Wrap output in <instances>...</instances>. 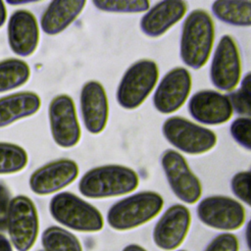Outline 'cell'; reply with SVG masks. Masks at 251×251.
I'll use <instances>...</instances> for the list:
<instances>
[{
    "label": "cell",
    "mask_w": 251,
    "mask_h": 251,
    "mask_svg": "<svg viewBox=\"0 0 251 251\" xmlns=\"http://www.w3.org/2000/svg\"><path fill=\"white\" fill-rule=\"evenodd\" d=\"M138 184L139 176L134 170L110 164L88 170L78 181V190L87 198L102 199L130 193Z\"/></svg>",
    "instance_id": "obj_1"
},
{
    "label": "cell",
    "mask_w": 251,
    "mask_h": 251,
    "mask_svg": "<svg viewBox=\"0 0 251 251\" xmlns=\"http://www.w3.org/2000/svg\"><path fill=\"white\" fill-rule=\"evenodd\" d=\"M215 39V25L208 12L193 10L182 25L179 54L182 62L192 68L200 69L208 61Z\"/></svg>",
    "instance_id": "obj_2"
},
{
    "label": "cell",
    "mask_w": 251,
    "mask_h": 251,
    "mask_svg": "<svg viewBox=\"0 0 251 251\" xmlns=\"http://www.w3.org/2000/svg\"><path fill=\"white\" fill-rule=\"evenodd\" d=\"M164 199L155 191H140L113 204L107 213V223L115 230L138 227L154 219L163 209Z\"/></svg>",
    "instance_id": "obj_3"
},
{
    "label": "cell",
    "mask_w": 251,
    "mask_h": 251,
    "mask_svg": "<svg viewBox=\"0 0 251 251\" xmlns=\"http://www.w3.org/2000/svg\"><path fill=\"white\" fill-rule=\"evenodd\" d=\"M51 217L62 226L80 232L100 231L104 218L100 211L75 193H56L49 202Z\"/></svg>",
    "instance_id": "obj_4"
},
{
    "label": "cell",
    "mask_w": 251,
    "mask_h": 251,
    "mask_svg": "<svg viewBox=\"0 0 251 251\" xmlns=\"http://www.w3.org/2000/svg\"><path fill=\"white\" fill-rule=\"evenodd\" d=\"M159 68L155 61L141 59L134 62L123 75L117 88V101L126 110L138 108L155 88Z\"/></svg>",
    "instance_id": "obj_5"
},
{
    "label": "cell",
    "mask_w": 251,
    "mask_h": 251,
    "mask_svg": "<svg viewBox=\"0 0 251 251\" xmlns=\"http://www.w3.org/2000/svg\"><path fill=\"white\" fill-rule=\"evenodd\" d=\"M162 131L174 147L186 154H203L217 144V135L213 130L182 117L174 116L167 119Z\"/></svg>",
    "instance_id": "obj_6"
},
{
    "label": "cell",
    "mask_w": 251,
    "mask_h": 251,
    "mask_svg": "<svg viewBox=\"0 0 251 251\" xmlns=\"http://www.w3.org/2000/svg\"><path fill=\"white\" fill-rule=\"evenodd\" d=\"M39 230V218L33 201L26 195L11 199L7 231L12 245L18 251H28L34 245Z\"/></svg>",
    "instance_id": "obj_7"
},
{
    "label": "cell",
    "mask_w": 251,
    "mask_h": 251,
    "mask_svg": "<svg viewBox=\"0 0 251 251\" xmlns=\"http://www.w3.org/2000/svg\"><path fill=\"white\" fill-rule=\"evenodd\" d=\"M48 121L54 142L61 148H73L80 140L81 129L73 98L68 94L55 96L48 107Z\"/></svg>",
    "instance_id": "obj_8"
},
{
    "label": "cell",
    "mask_w": 251,
    "mask_h": 251,
    "mask_svg": "<svg viewBox=\"0 0 251 251\" xmlns=\"http://www.w3.org/2000/svg\"><path fill=\"white\" fill-rule=\"evenodd\" d=\"M161 164L175 195L186 204L196 203L202 195V185L185 158L179 152L168 149L161 156Z\"/></svg>",
    "instance_id": "obj_9"
},
{
    "label": "cell",
    "mask_w": 251,
    "mask_h": 251,
    "mask_svg": "<svg viewBox=\"0 0 251 251\" xmlns=\"http://www.w3.org/2000/svg\"><path fill=\"white\" fill-rule=\"evenodd\" d=\"M198 219L206 226L230 231L241 227L245 222V209L237 200L213 195L202 199L196 208Z\"/></svg>",
    "instance_id": "obj_10"
},
{
    "label": "cell",
    "mask_w": 251,
    "mask_h": 251,
    "mask_svg": "<svg viewBox=\"0 0 251 251\" xmlns=\"http://www.w3.org/2000/svg\"><path fill=\"white\" fill-rule=\"evenodd\" d=\"M241 76V60L236 42L230 35H223L215 49L210 77L220 90L232 91Z\"/></svg>",
    "instance_id": "obj_11"
},
{
    "label": "cell",
    "mask_w": 251,
    "mask_h": 251,
    "mask_svg": "<svg viewBox=\"0 0 251 251\" xmlns=\"http://www.w3.org/2000/svg\"><path fill=\"white\" fill-rule=\"evenodd\" d=\"M79 173L78 165L72 159L51 161L36 169L29 176L30 190L37 195H49L74 182Z\"/></svg>",
    "instance_id": "obj_12"
},
{
    "label": "cell",
    "mask_w": 251,
    "mask_h": 251,
    "mask_svg": "<svg viewBox=\"0 0 251 251\" xmlns=\"http://www.w3.org/2000/svg\"><path fill=\"white\" fill-rule=\"evenodd\" d=\"M191 224L188 208L182 204L169 207L156 223L152 238L155 245L164 251L176 250L185 239Z\"/></svg>",
    "instance_id": "obj_13"
},
{
    "label": "cell",
    "mask_w": 251,
    "mask_h": 251,
    "mask_svg": "<svg viewBox=\"0 0 251 251\" xmlns=\"http://www.w3.org/2000/svg\"><path fill=\"white\" fill-rule=\"evenodd\" d=\"M190 73L182 67L169 71L161 79L153 96L155 109L162 114L178 110L187 100L191 90Z\"/></svg>",
    "instance_id": "obj_14"
},
{
    "label": "cell",
    "mask_w": 251,
    "mask_h": 251,
    "mask_svg": "<svg viewBox=\"0 0 251 251\" xmlns=\"http://www.w3.org/2000/svg\"><path fill=\"white\" fill-rule=\"evenodd\" d=\"M39 25L28 10L19 9L12 13L7 24V38L10 49L19 57H28L39 43Z\"/></svg>",
    "instance_id": "obj_15"
},
{
    "label": "cell",
    "mask_w": 251,
    "mask_h": 251,
    "mask_svg": "<svg viewBox=\"0 0 251 251\" xmlns=\"http://www.w3.org/2000/svg\"><path fill=\"white\" fill-rule=\"evenodd\" d=\"M79 106L86 130L91 134L101 133L109 118L108 96L102 83L97 80L85 82L80 90Z\"/></svg>",
    "instance_id": "obj_16"
},
{
    "label": "cell",
    "mask_w": 251,
    "mask_h": 251,
    "mask_svg": "<svg viewBox=\"0 0 251 251\" xmlns=\"http://www.w3.org/2000/svg\"><path fill=\"white\" fill-rule=\"evenodd\" d=\"M188 111L194 120L204 125H221L232 116L228 96L215 90H201L192 95Z\"/></svg>",
    "instance_id": "obj_17"
},
{
    "label": "cell",
    "mask_w": 251,
    "mask_h": 251,
    "mask_svg": "<svg viewBox=\"0 0 251 251\" xmlns=\"http://www.w3.org/2000/svg\"><path fill=\"white\" fill-rule=\"evenodd\" d=\"M187 11V4L180 0L161 1L149 8L140 20V29L150 37H159L178 23Z\"/></svg>",
    "instance_id": "obj_18"
},
{
    "label": "cell",
    "mask_w": 251,
    "mask_h": 251,
    "mask_svg": "<svg viewBox=\"0 0 251 251\" xmlns=\"http://www.w3.org/2000/svg\"><path fill=\"white\" fill-rule=\"evenodd\" d=\"M84 0H54L43 11L40 27L48 35H57L66 30L81 14Z\"/></svg>",
    "instance_id": "obj_19"
},
{
    "label": "cell",
    "mask_w": 251,
    "mask_h": 251,
    "mask_svg": "<svg viewBox=\"0 0 251 251\" xmlns=\"http://www.w3.org/2000/svg\"><path fill=\"white\" fill-rule=\"evenodd\" d=\"M40 107L41 99L33 91H19L0 97V128L33 116Z\"/></svg>",
    "instance_id": "obj_20"
},
{
    "label": "cell",
    "mask_w": 251,
    "mask_h": 251,
    "mask_svg": "<svg viewBox=\"0 0 251 251\" xmlns=\"http://www.w3.org/2000/svg\"><path fill=\"white\" fill-rule=\"evenodd\" d=\"M213 14L222 22L236 26L251 25V1L220 0L212 4Z\"/></svg>",
    "instance_id": "obj_21"
},
{
    "label": "cell",
    "mask_w": 251,
    "mask_h": 251,
    "mask_svg": "<svg viewBox=\"0 0 251 251\" xmlns=\"http://www.w3.org/2000/svg\"><path fill=\"white\" fill-rule=\"evenodd\" d=\"M30 68L19 58H8L0 61V93L16 89L27 82Z\"/></svg>",
    "instance_id": "obj_22"
},
{
    "label": "cell",
    "mask_w": 251,
    "mask_h": 251,
    "mask_svg": "<svg viewBox=\"0 0 251 251\" xmlns=\"http://www.w3.org/2000/svg\"><path fill=\"white\" fill-rule=\"evenodd\" d=\"M44 251H83L79 239L71 231L51 226L41 234Z\"/></svg>",
    "instance_id": "obj_23"
},
{
    "label": "cell",
    "mask_w": 251,
    "mask_h": 251,
    "mask_svg": "<svg viewBox=\"0 0 251 251\" xmlns=\"http://www.w3.org/2000/svg\"><path fill=\"white\" fill-rule=\"evenodd\" d=\"M28 163L24 147L13 142L0 141V175H12L23 171Z\"/></svg>",
    "instance_id": "obj_24"
},
{
    "label": "cell",
    "mask_w": 251,
    "mask_h": 251,
    "mask_svg": "<svg viewBox=\"0 0 251 251\" xmlns=\"http://www.w3.org/2000/svg\"><path fill=\"white\" fill-rule=\"evenodd\" d=\"M92 4L100 11L111 13H143L150 8L147 0H95Z\"/></svg>",
    "instance_id": "obj_25"
},
{
    "label": "cell",
    "mask_w": 251,
    "mask_h": 251,
    "mask_svg": "<svg viewBox=\"0 0 251 251\" xmlns=\"http://www.w3.org/2000/svg\"><path fill=\"white\" fill-rule=\"evenodd\" d=\"M230 187L233 194L251 207V172H238L231 180Z\"/></svg>",
    "instance_id": "obj_26"
},
{
    "label": "cell",
    "mask_w": 251,
    "mask_h": 251,
    "mask_svg": "<svg viewBox=\"0 0 251 251\" xmlns=\"http://www.w3.org/2000/svg\"><path fill=\"white\" fill-rule=\"evenodd\" d=\"M233 139L242 147L251 150V118H237L229 127Z\"/></svg>",
    "instance_id": "obj_27"
},
{
    "label": "cell",
    "mask_w": 251,
    "mask_h": 251,
    "mask_svg": "<svg viewBox=\"0 0 251 251\" xmlns=\"http://www.w3.org/2000/svg\"><path fill=\"white\" fill-rule=\"evenodd\" d=\"M239 243L237 237L230 232L217 235L207 245L205 251H238Z\"/></svg>",
    "instance_id": "obj_28"
},
{
    "label": "cell",
    "mask_w": 251,
    "mask_h": 251,
    "mask_svg": "<svg viewBox=\"0 0 251 251\" xmlns=\"http://www.w3.org/2000/svg\"><path fill=\"white\" fill-rule=\"evenodd\" d=\"M232 109L245 118H251V97L241 89L232 91L228 96Z\"/></svg>",
    "instance_id": "obj_29"
},
{
    "label": "cell",
    "mask_w": 251,
    "mask_h": 251,
    "mask_svg": "<svg viewBox=\"0 0 251 251\" xmlns=\"http://www.w3.org/2000/svg\"><path fill=\"white\" fill-rule=\"evenodd\" d=\"M11 199L9 188L0 181V233L7 231V216Z\"/></svg>",
    "instance_id": "obj_30"
},
{
    "label": "cell",
    "mask_w": 251,
    "mask_h": 251,
    "mask_svg": "<svg viewBox=\"0 0 251 251\" xmlns=\"http://www.w3.org/2000/svg\"><path fill=\"white\" fill-rule=\"evenodd\" d=\"M244 93L249 95L251 97V72L244 75L242 81H241V88Z\"/></svg>",
    "instance_id": "obj_31"
},
{
    "label": "cell",
    "mask_w": 251,
    "mask_h": 251,
    "mask_svg": "<svg viewBox=\"0 0 251 251\" xmlns=\"http://www.w3.org/2000/svg\"><path fill=\"white\" fill-rule=\"evenodd\" d=\"M0 251H13V245L3 233H0Z\"/></svg>",
    "instance_id": "obj_32"
},
{
    "label": "cell",
    "mask_w": 251,
    "mask_h": 251,
    "mask_svg": "<svg viewBox=\"0 0 251 251\" xmlns=\"http://www.w3.org/2000/svg\"><path fill=\"white\" fill-rule=\"evenodd\" d=\"M7 21V8L5 2L0 0V27L4 25Z\"/></svg>",
    "instance_id": "obj_33"
},
{
    "label": "cell",
    "mask_w": 251,
    "mask_h": 251,
    "mask_svg": "<svg viewBox=\"0 0 251 251\" xmlns=\"http://www.w3.org/2000/svg\"><path fill=\"white\" fill-rule=\"evenodd\" d=\"M245 239H246V243L247 246L249 248V250L251 251V220H249V222L246 225V228H245Z\"/></svg>",
    "instance_id": "obj_34"
},
{
    "label": "cell",
    "mask_w": 251,
    "mask_h": 251,
    "mask_svg": "<svg viewBox=\"0 0 251 251\" xmlns=\"http://www.w3.org/2000/svg\"><path fill=\"white\" fill-rule=\"evenodd\" d=\"M122 251H147V250L141 245H138L136 243H130L125 246Z\"/></svg>",
    "instance_id": "obj_35"
},
{
    "label": "cell",
    "mask_w": 251,
    "mask_h": 251,
    "mask_svg": "<svg viewBox=\"0 0 251 251\" xmlns=\"http://www.w3.org/2000/svg\"><path fill=\"white\" fill-rule=\"evenodd\" d=\"M176 251H187V250H176Z\"/></svg>",
    "instance_id": "obj_36"
}]
</instances>
